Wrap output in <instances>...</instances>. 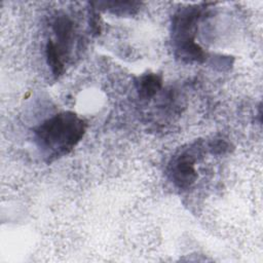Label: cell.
Segmentation results:
<instances>
[{
    "label": "cell",
    "mask_w": 263,
    "mask_h": 263,
    "mask_svg": "<svg viewBox=\"0 0 263 263\" xmlns=\"http://www.w3.org/2000/svg\"><path fill=\"white\" fill-rule=\"evenodd\" d=\"M101 4L106 5L109 10L117 14L119 13V11L123 14L132 13L133 9H137L139 5L138 2H103Z\"/></svg>",
    "instance_id": "52a82bcc"
},
{
    "label": "cell",
    "mask_w": 263,
    "mask_h": 263,
    "mask_svg": "<svg viewBox=\"0 0 263 263\" xmlns=\"http://www.w3.org/2000/svg\"><path fill=\"white\" fill-rule=\"evenodd\" d=\"M52 30L55 34L58 41V43H53L65 59V55L73 37L74 24L67 15H58L52 23Z\"/></svg>",
    "instance_id": "277c9868"
},
{
    "label": "cell",
    "mask_w": 263,
    "mask_h": 263,
    "mask_svg": "<svg viewBox=\"0 0 263 263\" xmlns=\"http://www.w3.org/2000/svg\"><path fill=\"white\" fill-rule=\"evenodd\" d=\"M85 128V122L75 113L62 112L34 129L35 141L50 162L68 154L82 139Z\"/></svg>",
    "instance_id": "6da1fadb"
},
{
    "label": "cell",
    "mask_w": 263,
    "mask_h": 263,
    "mask_svg": "<svg viewBox=\"0 0 263 263\" xmlns=\"http://www.w3.org/2000/svg\"><path fill=\"white\" fill-rule=\"evenodd\" d=\"M89 26L90 29L93 33L99 34L101 31V26H100V18H99V14L95 11L91 10L90 15H89Z\"/></svg>",
    "instance_id": "ba28073f"
},
{
    "label": "cell",
    "mask_w": 263,
    "mask_h": 263,
    "mask_svg": "<svg viewBox=\"0 0 263 263\" xmlns=\"http://www.w3.org/2000/svg\"><path fill=\"white\" fill-rule=\"evenodd\" d=\"M203 10V5L187 6L173 15L172 36L176 55L185 63H201L205 59V52L195 42L197 25Z\"/></svg>",
    "instance_id": "7a4b0ae2"
},
{
    "label": "cell",
    "mask_w": 263,
    "mask_h": 263,
    "mask_svg": "<svg viewBox=\"0 0 263 263\" xmlns=\"http://www.w3.org/2000/svg\"><path fill=\"white\" fill-rule=\"evenodd\" d=\"M162 86V78L158 74L148 73L138 78L136 88L141 99L147 100L154 97Z\"/></svg>",
    "instance_id": "5b68a950"
},
{
    "label": "cell",
    "mask_w": 263,
    "mask_h": 263,
    "mask_svg": "<svg viewBox=\"0 0 263 263\" xmlns=\"http://www.w3.org/2000/svg\"><path fill=\"white\" fill-rule=\"evenodd\" d=\"M195 162V155L190 151H183L173 158L168 175L177 188L188 189L195 182L197 178Z\"/></svg>",
    "instance_id": "3957f363"
},
{
    "label": "cell",
    "mask_w": 263,
    "mask_h": 263,
    "mask_svg": "<svg viewBox=\"0 0 263 263\" xmlns=\"http://www.w3.org/2000/svg\"><path fill=\"white\" fill-rule=\"evenodd\" d=\"M45 54H46V61L48 66L51 69L52 74L55 77H59L64 72V57L61 54V52L55 47L53 41L49 39L46 43L45 47Z\"/></svg>",
    "instance_id": "8992f818"
}]
</instances>
